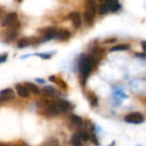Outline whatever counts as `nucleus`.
<instances>
[{
    "instance_id": "c85d7f7f",
    "label": "nucleus",
    "mask_w": 146,
    "mask_h": 146,
    "mask_svg": "<svg viewBox=\"0 0 146 146\" xmlns=\"http://www.w3.org/2000/svg\"><path fill=\"white\" fill-rule=\"evenodd\" d=\"M56 77L54 76V75L49 77V80H50V81H52V82H55V81H56Z\"/></svg>"
},
{
    "instance_id": "2f4dec72",
    "label": "nucleus",
    "mask_w": 146,
    "mask_h": 146,
    "mask_svg": "<svg viewBox=\"0 0 146 146\" xmlns=\"http://www.w3.org/2000/svg\"><path fill=\"white\" fill-rule=\"evenodd\" d=\"M142 45H143V50H145L146 47H145V41L142 43Z\"/></svg>"
},
{
    "instance_id": "4468645a",
    "label": "nucleus",
    "mask_w": 146,
    "mask_h": 146,
    "mask_svg": "<svg viewBox=\"0 0 146 146\" xmlns=\"http://www.w3.org/2000/svg\"><path fill=\"white\" fill-rule=\"evenodd\" d=\"M55 89L51 86H46L44 88H43L42 92L44 96L48 97V98H51L55 95Z\"/></svg>"
},
{
    "instance_id": "c756f323",
    "label": "nucleus",
    "mask_w": 146,
    "mask_h": 146,
    "mask_svg": "<svg viewBox=\"0 0 146 146\" xmlns=\"http://www.w3.org/2000/svg\"><path fill=\"white\" fill-rule=\"evenodd\" d=\"M136 56H141V57H143V58L145 57V53H137Z\"/></svg>"
},
{
    "instance_id": "0eeeda50",
    "label": "nucleus",
    "mask_w": 146,
    "mask_h": 146,
    "mask_svg": "<svg viewBox=\"0 0 146 146\" xmlns=\"http://www.w3.org/2000/svg\"><path fill=\"white\" fill-rule=\"evenodd\" d=\"M68 18L72 20V22L75 28H79L81 26V17L79 12H71L68 15Z\"/></svg>"
},
{
    "instance_id": "aec40b11",
    "label": "nucleus",
    "mask_w": 146,
    "mask_h": 146,
    "mask_svg": "<svg viewBox=\"0 0 146 146\" xmlns=\"http://www.w3.org/2000/svg\"><path fill=\"white\" fill-rule=\"evenodd\" d=\"M97 11H98V13L99 15H104V14H106L109 11V9H108V8H107V6H106L105 3H102V4H100L98 6Z\"/></svg>"
},
{
    "instance_id": "f8f14e48",
    "label": "nucleus",
    "mask_w": 146,
    "mask_h": 146,
    "mask_svg": "<svg viewBox=\"0 0 146 146\" xmlns=\"http://www.w3.org/2000/svg\"><path fill=\"white\" fill-rule=\"evenodd\" d=\"M18 35V33L16 31V29H14V28H11L6 33V36H5V40L7 42H11L13 41Z\"/></svg>"
},
{
    "instance_id": "393cba45",
    "label": "nucleus",
    "mask_w": 146,
    "mask_h": 146,
    "mask_svg": "<svg viewBox=\"0 0 146 146\" xmlns=\"http://www.w3.org/2000/svg\"><path fill=\"white\" fill-rule=\"evenodd\" d=\"M90 139H91V141H92L95 145H98V141L97 137H96V135H95V134H92V135H90Z\"/></svg>"
},
{
    "instance_id": "9b49d317",
    "label": "nucleus",
    "mask_w": 146,
    "mask_h": 146,
    "mask_svg": "<svg viewBox=\"0 0 146 146\" xmlns=\"http://www.w3.org/2000/svg\"><path fill=\"white\" fill-rule=\"evenodd\" d=\"M70 37V33L67 29H59L56 32V38L60 39V40H65L68 39Z\"/></svg>"
},
{
    "instance_id": "bb28decb",
    "label": "nucleus",
    "mask_w": 146,
    "mask_h": 146,
    "mask_svg": "<svg viewBox=\"0 0 146 146\" xmlns=\"http://www.w3.org/2000/svg\"><path fill=\"white\" fill-rule=\"evenodd\" d=\"M7 59V54H4L3 56H0V63L5 62Z\"/></svg>"
},
{
    "instance_id": "2eb2a0df",
    "label": "nucleus",
    "mask_w": 146,
    "mask_h": 146,
    "mask_svg": "<svg viewBox=\"0 0 146 146\" xmlns=\"http://www.w3.org/2000/svg\"><path fill=\"white\" fill-rule=\"evenodd\" d=\"M56 104L57 107L59 108V110L62 111H67L69 108V104L65 100H59Z\"/></svg>"
},
{
    "instance_id": "39448f33",
    "label": "nucleus",
    "mask_w": 146,
    "mask_h": 146,
    "mask_svg": "<svg viewBox=\"0 0 146 146\" xmlns=\"http://www.w3.org/2000/svg\"><path fill=\"white\" fill-rule=\"evenodd\" d=\"M56 32L57 30L55 27H48L44 31V36L41 39H44V41H47L51 38H54L56 36Z\"/></svg>"
},
{
    "instance_id": "a211bd4d",
    "label": "nucleus",
    "mask_w": 146,
    "mask_h": 146,
    "mask_svg": "<svg viewBox=\"0 0 146 146\" xmlns=\"http://www.w3.org/2000/svg\"><path fill=\"white\" fill-rule=\"evenodd\" d=\"M130 48V45L129 44H119V45H116V46H114L113 48H111L110 50V51H119V50H128Z\"/></svg>"
},
{
    "instance_id": "9d476101",
    "label": "nucleus",
    "mask_w": 146,
    "mask_h": 146,
    "mask_svg": "<svg viewBox=\"0 0 146 146\" xmlns=\"http://www.w3.org/2000/svg\"><path fill=\"white\" fill-rule=\"evenodd\" d=\"M15 88H16L17 94L20 97H21V98H28L29 97V92L26 88L25 86H22L21 84H18V85H16Z\"/></svg>"
},
{
    "instance_id": "5701e85b",
    "label": "nucleus",
    "mask_w": 146,
    "mask_h": 146,
    "mask_svg": "<svg viewBox=\"0 0 146 146\" xmlns=\"http://www.w3.org/2000/svg\"><path fill=\"white\" fill-rule=\"evenodd\" d=\"M79 136H80V139H82L84 141H87V140L90 139V134L87 132H86V131L80 132V133L79 134Z\"/></svg>"
},
{
    "instance_id": "1a4fd4ad",
    "label": "nucleus",
    "mask_w": 146,
    "mask_h": 146,
    "mask_svg": "<svg viewBox=\"0 0 146 146\" xmlns=\"http://www.w3.org/2000/svg\"><path fill=\"white\" fill-rule=\"evenodd\" d=\"M105 4H106L108 9L112 12H115L121 8V5H120L118 0H107Z\"/></svg>"
},
{
    "instance_id": "f03ea898",
    "label": "nucleus",
    "mask_w": 146,
    "mask_h": 146,
    "mask_svg": "<svg viewBox=\"0 0 146 146\" xmlns=\"http://www.w3.org/2000/svg\"><path fill=\"white\" fill-rule=\"evenodd\" d=\"M125 121L133 124H140L145 121V117L142 114L139 112H134L127 115L125 117Z\"/></svg>"
},
{
    "instance_id": "b1692460",
    "label": "nucleus",
    "mask_w": 146,
    "mask_h": 146,
    "mask_svg": "<svg viewBox=\"0 0 146 146\" xmlns=\"http://www.w3.org/2000/svg\"><path fill=\"white\" fill-rule=\"evenodd\" d=\"M56 83H57V85L61 87V88H62V89H66L67 88V83L65 82V81H63L62 80H61V79H56V81H55Z\"/></svg>"
},
{
    "instance_id": "423d86ee",
    "label": "nucleus",
    "mask_w": 146,
    "mask_h": 146,
    "mask_svg": "<svg viewBox=\"0 0 146 146\" xmlns=\"http://www.w3.org/2000/svg\"><path fill=\"white\" fill-rule=\"evenodd\" d=\"M86 11L95 16L97 13V3L95 0H86Z\"/></svg>"
},
{
    "instance_id": "4be33fe9",
    "label": "nucleus",
    "mask_w": 146,
    "mask_h": 146,
    "mask_svg": "<svg viewBox=\"0 0 146 146\" xmlns=\"http://www.w3.org/2000/svg\"><path fill=\"white\" fill-rule=\"evenodd\" d=\"M88 98L91 102V104L92 106H96L97 104H98V98L96 97V95L94 93H90L88 95Z\"/></svg>"
},
{
    "instance_id": "f704fd0d",
    "label": "nucleus",
    "mask_w": 146,
    "mask_h": 146,
    "mask_svg": "<svg viewBox=\"0 0 146 146\" xmlns=\"http://www.w3.org/2000/svg\"><path fill=\"white\" fill-rule=\"evenodd\" d=\"M17 1H18V2H21L22 0H17Z\"/></svg>"
},
{
    "instance_id": "f257e3e1",
    "label": "nucleus",
    "mask_w": 146,
    "mask_h": 146,
    "mask_svg": "<svg viewBox=\"0 0 146 146\" xmlns=\"http://www.w3.org/2000/svg\"><path fill=\"white\" fill-rule=\"evenodd\" d=\"M93 64H94V60L91 56H85L80 60V73L83 78L86 79V77L91 72Z\"/></svg>"
},
{
    "instance_id": "ddd939ff",
    "label": "nucleus",
    "mask_w": 146,
    "mask_h": 146,
    "mask_svg": "<svg viewBox=\"0 0 146 146\" xmlns=\"http://www.w3.org/2000/svg\"><path fill=\"white\" fill-rule=\"evenodd\" d=\"M25 86H26V88L27 89V90H30L33 94H35V95H38V94H39V89L37 87V86H35L34 84H33V83H29V82H27V83H25Z\"/></svg>"
},
{
    "instance_id": "7ed1b4c3",
    "label": "nucleus",
    "mask_w": 146,
    "mask_h": 146,
    "mask_svg": "<svg viewBox=\"0 0 146 146\" xmlns=\"http://www.w3.org/2000/svg\"><path fill=\"white\" fill-rule=\"evenodd\" d=\"M17 18H18V15L15 12L9 13L5 16V18L3 20L1 24L3 26H11L15 21H17Z\"/></svg>"
},
{
    "instance_id": "7c9ffc66",
    "label": "nucleus",
    "mask_w": 146,
    "mask_h": 146,
    "mask_svg": "<svg viewBox=\"0 0 146 146\" xmlns=\"http://www.w3.org/2000/svg\"><path fill=\"white\" fill-rule=\"evenodd\" d=\"M36 81H38V82H39V83H44V80H39V79H37V80H36Z\"/></svg>"
},
{
    "instance_id": "6e6552de",
    "label": "nucleus",
    "mask_w": 146,
    "mask_h": 146,
    "mask_svg": "<svg viewBox=\"0 0 146 146\" xmlns=\"http://www.w3.org/2000/svg\"><path fill=\"white\" fill-rule=\"evenodd\" d=\"M46 111L47 113L51 115V116H55V115H57L60 112V110L59 108L57 107L56 104L54 103V102H50V103H48L47 104V109H46Z\"/></svg>"
},
{
    "instance_id": "20e7f679",
    "label": "nucleus",
    "mask_w": 146,
    "mask_h": 146,
    "mask_svg": "<svg viewBox=\"0 0 146 146\" xmlns=\"http://www.w3.org/2000/svg\"><path fill=\"white\" fill-rule=\"evenodd\" d=\"M15 98V94L12 89L7 88L0 92V100L1 101H9L12 100Z\"/></svg>"
},
{
    "instance_id": "f3484780",
    "label": "nucleus",
    "mask_w": 146,
    "mask_h": 146,
    "mask_svg": "<svg viewBox=\"0 0 146 146\" xmlns=\"http://www.w3.org/2000/svg\"><path fill=\"white\" fill-rule=\"evenodd\" d=\"M29 44H30V38H22L17 43V45L19 48H25V47L28 46Z\"/></svg>"
},
{
    "instance_id": "6ab92c4d",
    "label": "nucleus",
    "mask_w": 146,
    "mask_h": 146,
    "mask_svg": "<svg viewBox=\"0 0 146 146\" xmlns=\"http://www.w3.org/2000/svg\"><path fill=\"white\" fill-rule=\"evenodd\" d=\"M71 143H72V145L74 146H82L81 139H80L79 134H74V135L72 137Z\"/></svg>"
},
{
    "instance_id": "412c9836",
    "label": "nucleus",
    "mask_w": 146,
    "mask_h": 146,
    "mask_svg": "<svg viewBox=\"0 0 146 146\" xmlns=\"http://www.w3.org/2000/svg\"><path fill=\"white\" fill-rule=\"evenodd\" d=\"M71 121L74 123V124H76V125H78V126H81L82 124H83V121H82V119L80 117V116H78V115H72L71 116Z\"/></svg>"
},
{
    "instance_id": "473e14b6",
    "label": "nucleus",
    "mask_w": 146,
    "mask_h": 146,
    "mask_svg": "<svg viewBox=\"0 0 146 146\" xmlns=\"http://www.w3.org/2000/svg\"><path fill=\"white\" fill-rule=\"evenodd\" d=\"M99 2H102V3H104V2H106L107 0H98Z\"/></svg>"
},
{
    "instance_id": "dca6fc26",
    "label": "nucleus",
    "mask_w": 146,
    "mask_h": 146,
    "mask_svg": "<svg viewBox=\"0 0 146 146\" xmlns=\"http://www.w3.org/2000/svg\"><path fill=\"white\" fill-rule=\"evenodd\" d=\"M83 18H84V21H85L86 24L92 25L93 23V18H94V16L92 15H91L90 13H88L87 11H85L84 12Z\"/></svg>"
},
{
    "instance_id": "a878e982",
    "label": "nucleus",
    "mask_w": 146,
    "mask_h": 146,
    "mask_svg": "<svg viewBox=\"0 0 146 146\" xmlns=\"http://www.w3.org/2000/svg\"><path fill=\"white\" fill-rule=\"evenodd\" d=\"M37 56H40L41 58H43V59H49V58H50V54H36Z\"/></svg>"
},
{
    "instance_id": "72a5a7b5",
    "label": "nucleus",
    "mask_w": 146,
    "mask_h": 146,
    "mask_svg": "<svg viewBox=\"0 0 146 146\" xmlns=\"http://www.w3.org/2000/svg\"><path fill=\"white\" fill-rule=\"evenodd\" d=\"M0 146H9V145H1V144H0ZM17 146H20V145H17ZM21 146H23V145H21Z\"/></svg>"
},
{
    "instance_id": "cd10ccee",
    "label": "nucleus",
    "mask_w": 146,
    "mask_h": 146,
    "mask_svg": "<svg viewBox=\"0 0 146 146\" xmlns=\"http://www.w3.org/2000/svg\"><path fill=\"white\" fill-rule=\"evenodd\" d=\"M115 41H116V38H110V39H107L105 41V43L106 44H110V43H114Z\"/></svg>"
}]
</instances>
